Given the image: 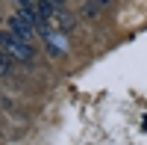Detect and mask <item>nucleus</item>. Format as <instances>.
I'll return each mask as SVG.
<instances>
[{"instance_id":"nucleus-3","label":"nucleus","mask_w":147,"mask_h":145,"mask_svg":"<svg viewBox=\"0 0 147 145\" xmlns=\"http://www.w3.org/2000/svg\"><path fill=\"white\" fill-rule=\"evenodd\" d=\"M44 42H47V53H50V56H59V53H65L68 51V42H65V36L62 33H50V30H47L44 33Z\"/></svg>"},{"instance_id":"nucleus-6","label":"nucleus","mask_w":147,"mask_h":145,"mask_svg":"<svg viewBox=\"0 0 147 145\" xmlns=\"http://www.w3.org/2000/svg\"><path fill=\"white\" fill-rule=\"evenodd\" d=\"M15 3H18V9H30V6L38 3V0H15Z\"/></svg>"},{"instance_id":"nucleus-5","label":"nucleus","mask_w":147,"mask_h":145,"mask_svg":"<svg viewBox=\"0 0 147 145\" xmlns=\"http://www.w3.org/2000/svg\"><path fill=\"white\" fill-rule=\"evenodd\" d=\"M9 62H12V56H9V53H0V74H6V71H9Z\"/></svg>"},{"instance_id":"nucleus-7","label":"nucleus","mask_w":147,"mask_h":145,"mask_svg":"<svg viewBox=\"0 0 147 145\" xmlns=\"http://www.w3.org/2000/svg\"><path fill=\"white\" fill-rule=\"evenodd\" d=\"M53 3H56V6H62V3H65V0H53Z\"/></svg>"},{"instance_id":"nucleus-8","label":"nucleus","mask_w":147,"mask_h":145,"mask_svg":"<svg viewBox=\"0 0 147 145\" xmlns=\"http://www.w3.org/2000/svg\"><path fill=\"white\" fill-rule=\"evenodd\" d=\"M97 3H109V0H97Z\"/></svg>"},{"instance_id":"nucleus-2","label":"nucleus","mask_w":147,"mask_h":145,"mask_svg":"<svg viewBox=\"0 0 147 145\" xmlns=\"http://www.w3.org/2000/svg\"><path fill=\"white\" fill-rule=\"evenodd\" d=\"M9 30L15 33V36H21V39H27V42H32V36L38 33V30H35V27H32V24H30L27 18L21 15V12H15V15L9 18Z\"/></svg>"},{"instance_id":"nucleus-1","label":"nucleus","mask_w":147,"mask_h":145,"mask_svg":"<svg viewBox=\"0 0 147 145\" xmlns=\"http://www.w3.org/2000/svg\"><path fill=\"white\" fill-rule=\"evenodd\" d=\"M0 47H3L15 62H32V42L15 36L12 30H6L3 36H0Z\"/></svg>"},{"instance_id":"nucleus-4","label":"nucleus","mask_w":147,"mask_h":145,"mask_svg":"<svg viewBox=\"0 0 147 145\" xmlns=\"http://www.w3.org/2000/svg\"><path fill=\"white\" fill-rule=\"evenodd\" d=\"M74 15H68V12H53V18H50V27H56V30H71L74 27Z\"/></svg>"}]
</instances>
